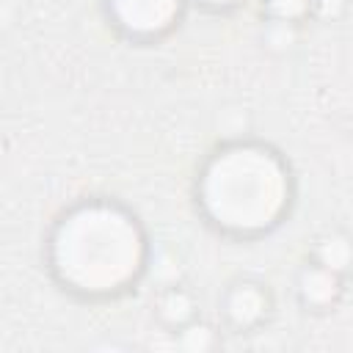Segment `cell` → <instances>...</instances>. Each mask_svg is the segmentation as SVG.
<instances>
[{
    "label": "cell",
    "instance_id": "30bf717a",
    "mask_svg": "<svg viewBox=\"0 0 353 353\" xmlns=\"http://www.w3.org/2000/svg\"><path fill=\"white\" fill-rule=\"evenodd\" d=\"M345 11V0H312V17L336 19Z\"/></svg>",
    "mask_w": 353,
    "mask_h": 353
},
{
    "label": "cell",
    "instance_id": "3957f363",
    "mask_svg": "<svg viewBox=\"0 0 353 353\" xmlns=\"http://www.w3.org/2000/svg\"><path fill=\"white\" fill-rule=\"evenodd\" d=\"M190 0H102L108 25L130 44H157L185 19Z\"/></svg>",
    "mask_w": 353,
    "mask_h": 353
},
{
    "label": "cell",
    "instance_id": "5b68a950",
    "mask_svg": "<svg viewBox=\"0 0 353 353\" xmlns=\"http://www.w3.org/2000/svg\"><path fill=\"white\" fill-rule=\"evenodd\" d=\"M345 276L306 259L295 273V298L298 306L309 314H328L345 298Z\"/></svg>",
    "mask_w": 353,
    "mask_h": 353
},
{
    "label": "cell",
    "instance_id": "9c48e42d",
    "mask_svg": "<svg viewBox=\"0 0 353 353\" xmlns=\"http://www.w3.org/2000/svg\"><path fill=\"white\" fill-rule=\"evenodd\" d=\"M262 14L268 22L301 28L312 19V0H262Z\"/></svg>",
    "mask_w": 353,
    "mask_h": 353
},
{
    "label": "cell",
    "instance_id": "ba28073f",
    "mask_svg": "<svg viewBox=\"0 0 353 353\" xmlns=\"http://www.w3.org/2000/svg\"><path fill=\"white\" fill-rule=\"evenodd\" d=\"M174 342H176V347H182L188 353H210V350H218L223 345V336H221L218 325L199 317L190 325H185L182 331H176Z\"/></svg>",
    "mask_w": 353,
    "mask_h": 353
},
{
    "label": "cell",
    "instance_id": "8992f818",
    "mask_svg": "<svg viewBox=\"0 0 353 353\" xmlns=\"http://www.w3.org/2000/svg\"><path fill=\"white\" fill-rule=\"evenodd\" d=\"M152 314H154V320L165 328V331H171V334H176V331H182L185 325H190L193 320H199L201 317V306H199V298L185 287V284H165L157 295H154V301H152Z\"/></svg>",
    "mask_w": 353,
    "mask_h": 353
},
{
    "label": "cell",
    "instance_id": "8fae6325",
    "mask_svg": "<svg viewBox=\"0 0 353 353\" xmlns=\"http://www.w3.org/2000/svg\"><path fill=\"white\" fill-rule=\"evenodd\" d=\"M190 3H196L199 8L212 11V14H229V11H237L240 6H245L248 0H190Z\"/></svg>",
    "mask_w": 353,
    "mask_h": 353
},
{
    "label": "cell",
    "instance_id": "7a4b0ae2",
    "mask_svg": "<svg viewBox=\"0 0 353 353\" xmlns=\"http://www.w3.org/2000/svg\"><path fill=\"white\" fill-rule=\"evenodd\" d=\"M290 160L259 138L215 146L196 174V210L221 237L248 243L276 232L295 207Z\"/></svg>",
    "mask_w": 353,
    "mask_h": 353
},
{
    "label": "cell",
    "instance_id": "52a82bcc",
    "mask_svg": "<svg viewBox=\"0 0 353 353\" xmlns=\"http://www.w3.org/2000/svg\"><path fill=\"white\" fill-rule=\"evenodd\" d=\"M306 259H312V262H317V265H323V268L347 279L353 273V237L339 226L323 229L312 240Z\"/></svg>",
    "mask_w": 353,
    "mask_h": 353
},
{
    "label": "cell",
    "instance_id": "6da1fadb",
    "mask_svg": "<svg viewBox=\"0 0 353 353\" xmlns=\"http://www.w3.org/2000/svg\"><path fill=\"white\" fill-rule=\"evenodd\" d=\"M44 265L55 287L77 301L105 303L130 295L152 265L141 218L108 196L66 207L44 240Z\"/></svg>",
    "mask_w": 353,
    "mask_h": 353
},
{
    "label": "cell",
    "instance_id": "277c9868",
    "mask_svg": "<svg viewBox=\"0 0 353 353\" xmlns=\"http://www.w3.org/2000/svg\"><path fill=\"white\" fill-rule=\"evenodd\" d=\"M276 312V298L268 281L254 276H237L232 279L218 301V317L221 328L229 334H256L262 331Z\"/></svg>",
    "mask_w": 353,
    "mask_h": 353
}]
</instances>
